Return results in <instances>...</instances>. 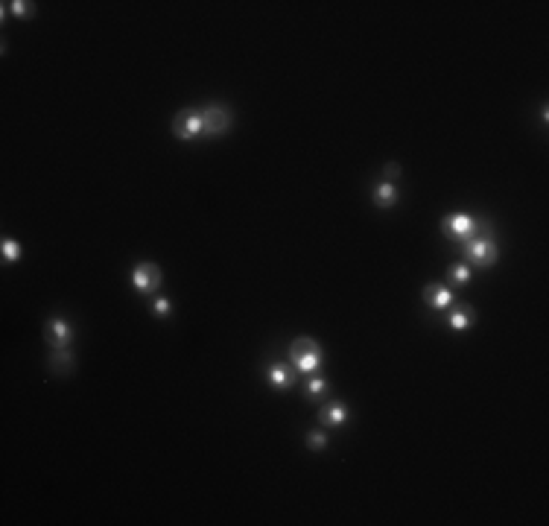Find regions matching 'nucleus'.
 I'll return each mask as SVG.
<instances>
[{
    "label": "nucleus",
    "mask_w": 549,
    "mask_h": 526,
    "mask_svg": "<svg viewBox=\"0 0 549 526\" xmlns=\"http://www.w3.org/2000/svg\"><path fill=\"white\" fill-rule=\"evenodd\" d=\"M462 249H464V261L467 263H476V266H482V269H491V266L497 263L500 249H497L494 228H491L488 219H485V226L479 228V234H473L471 240L462 243Z\"/></svg>",
    "instance_id": "f257e3e1"
},
{
    "label": "nucleus",
    "mask_w": 549,
    "mask_h": 526,
    "mask_svg": "<svg viewBox=\"0 0 549 526\" xmlns=\"http://www.w3.org/2000/svg\"><path fill=\"white\" fill-rule=\"evenodd\" d=\"M289 357H292V362H295V369L304 371V374H313L315 369L322 366V360H324L319 342H315V339H310V336L295 339V342L289 345Z\"/></svg>",
    "instance_id": "f03ea898"
},
{
    "label": "nucleus",
    "mask_w": 549,
    "mask_h": 526,
    "mask_svg": "<svg viewBox=\"0 0 549 526\" xmlns=\"http://www.w3.org/2000/svg\"><path fill=\"white\" fill-rule=\"evenodd\" d=\"M482 226H485V222L476 219V217H471V214H447V217L441 219V231L447 234L453 243L471 240L473 234H479V228H482Z\"/></svg>",
    "instance_id": "7ed1b4c3"
},
{
    "label": "nucleus",
    "mask_w": 549,
    "mask_h": 526,
    "mask_svg": "<svg viewBox=\"0 0 549 526\" xmlns=\"http://www.w3.org/2000/svg\"><path fill=\"white\" fill-rule=\"evenodd\" d=\"M172 135L181 138V140L199 138V135H202V111H196V109L179 111L172 117Z\"/></svg>",
    "instance_id": "20e7f679"
},
{
    "label": "nucleus",
    "mask_w": 549,
    "mask_h": 526,
    "mask_svg": "<svg viewBox=\"0 0 549 526\" xmlns=\"http://www.w3.org/2000/svg\"><path fill=\"white\" fill-rule=\"evenodd\" d=\"M231 129V111L222 109V105H210L202 111V135L208 138H219Z\"/></svg>",
    "instance_id": "39448f33"
},
{
    "label": "nucleus",
    "mask_w": 549,
    "mask_h": 526,
    "mask_svg": "<svg viewBox=\"0 0 549 526\" xmlns=\"http://www.w3.org/2000/svg\"><path fill=\"white\" fill-rule=\"evenodd\" d=\"M132 284H135L137 292H144V296H146V292H155L161 287V269L155 263H149V261L137 263L132 269Z\"/></svg>",
    "instance_id": "423d86ee"
},
{
    "label": "nucleus",
    "mask_w": 549,
    "mask_h": 526,
    "mask_svg": "<svg viewBox=\"0 0 549 526\" xmlns=\"http://www.w3.org/2000/svg\"><path fill=\"white\" fill-rule=\"evenodd\" d=\"M44 339L53 348H67L70 339H74V327H70V322H65V319H50L44 327Z\"/></svg>",
    "instance_id": "0eeeda50"
},
{
    "label": "nucleus",
    "mask_w": 549,
    "mask_h": 526,
    "mask_svg": "<svg viewBox=\"0 0 549 526\" xmlns=\"http://www.w3.org/2000/svg\"><path fill=\"white\" fill-rule=\"evenodd\" d=\"M424 301L429 304L432 310H444V307H450L453 292H450V287H444V284H427L424 287Z\"/></svg>",
    "instance_id": "6e6552de"
},
{
    "label": "nucleus",
    "mask_w": 549,
    "mask_h": 526,
    "mask_svg": "<svg viewBox=\"0 0 549 526\" xmlns=\"http://www.w3.org/2000/svg\"><path fill=\"white\" fill-rule=\"evenodd\" d=\"M319 421H322L324 427H342L345 421H348V406L342 401H330L319 413Z\"/></svg>",
    "instance_id": "1a4fd4ad"
},
{
    "label": "nucleus",
    "mask_w": 549,
    "mask_h": 526,
    "mask_svg": "<svg viewBox=\"0 0 549 526\" xmlns=\"http://www.w3.org/2000/svg\"><path fill=\"white\" fill-rule=\"evenodd\" d=\"M266 383L272 386V389H289V386L295 383V374L287 366H280V362H272V366L266 369Z\"/></svg>",
    "instance_id": "9d476101"
},
{
    "label": "nucleus",
    "mask_w": 549,
    "mask_h": 526,
    "mask_svg": "<svg viewBox=\"0 0 549 526\" xmlns=\"http://www.w3.org/2000/svg\"><path fill=\"white\" fill-rule=\"evenodd\" d=\"M473 325H476V313L471 304H459V307L450 313V327L456 333H464L467 327H473Z\"/></svg>",
    "instance_id": "9b49d317"
},
{
    "label": "nucleus",
    "mask_w": 549,
    "mask_h": 526,
    "mask_svg": "<svg viewBox=\"0 0 549 526\" xmlns=\"http://www.w3.org/2000/svg\"><path fill=\"white\" fill-rule=\"evenodd\" d=\"M371 196H374V202H377L380 208H392L397 202V187L392 182H380V184H374Z\"/></svg>",
    "instance_id": "f8f14e48"
},
{
    "label": "nucleus",
    "mask_w": 549,
    "mask_h": 526,
    "mask_svg": "<svg viewBox=\"0 0 549 526\" xmlns=\"http://www.w3.org/2000/svg\"><path fill=\"white\" fill-rule=\"evenodd\" d=\"M50 366H53V371H58V374H67V371H74V354H70L67 348H56V354H53V360H50Z\"/></svg>",
    "instance_id": "ddd939ff"
},
{
    "label": "nucleus",
    "mask_w": 549,
    "mask_h": 526,
    "mask_svg": "<svg viewBox=\"0 0 549 526\" xmlns=\"http://www.w3.org/2000/svg\"><path fill=\"white\" fill-rule=\"evenodd\" d=\"M447 281L453 287H462V284H467V281H471V269H467L464 263H456L450 272H447Z\"/></svg>",
    "instance_id": "4468645a"
},
{
    "label": "nucleus",
    "mask_w": 549,
    "mask_h": 526,
    "mask_svg": "<svg viewBox=\"0 0 549 526\" xmlns=\"http://www.w3.org/2000/svg\"><path fill=\"white\" fill-rule=\"evenodd\" d=\"M3 261H6V263H18V261H21V245H18V240L3 237Z\"/></svg>",
    "instance_id": "2eb2a0df"
},
{
    "label": "nucleus",
    "mask_w": 549,
    "mask_h": 526,
    "mask_svg": "<svg viewBox=\"0 0 549 526\" xmlns=\"http://www.w3.org/2000/svg\"><path fill=\"white\" fill-rule=\"evenodd\" d=\"M307 448H310V450H315V453H319V450H324V448H327V436H324V432H310Z\"/></svg>",
    "instance_id": "dca6fc26"
},
{
    "label": "nucleus",
    "mask_w": 549,
    "mask_h": 526,
    "mask_svg": "<svg viewBox=\"0 0 549 526\" xmlns=\"http://www.w3.org/2000/svg\"><path fill=\"white\" fill-rule=\"evenodd\" d=\"M322 392H327V380L324 377H310L307 380V395L313 397V395H322Z\"/></svg>",
    "instance_id": "f3484780"
},
{
    "label": "nucleus",
    "mask_w": 549,
    "mask_h": 526,
    "mask_svg": "<svg viewBox=\"0 0 549 526\" xmlns=\"http://www.w3.org/2000/svg\"><path fill=\"white\" fill-rule=\"evenodd\" d=\"M170 310H172V304L167 298H155V301H152V316H161V319H164V316H170Z\"/></svg>",
    "instance_id": "a211bd4d"
},
{
    "label": "nucleus",
    "mask_w": 549,
    "mask_h": 526,
    "mask_svg": "<svg viewBox=\"0 0 549 526\" xmlns=\"http://www.w3.org/2000/svg\"><path fill=\"white\" fill-rule=\"evenodd\" d=\"M12 6V15H32V3H27V0H15V3H9Z\"/></svg>",
    "instance_id": "6ab92c4d"
},
{
    "label": "nucleus",
    "mask_w": 549,
    "mask_h": 526,
    "mask_svg": "<svg viewBox=\"0 0 549 526\" xmlns=\"http://www.w3.org/2000/svg\"><path fill=\"white\" fill-rule=\"evenodd\" d=\"M383 175H385V182H394L397 175H401V164H394V161H389L383 167Z\"/></svg>",
    "instance_id": "aec40b11"
}]
</instances>
